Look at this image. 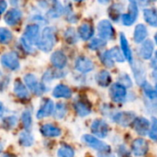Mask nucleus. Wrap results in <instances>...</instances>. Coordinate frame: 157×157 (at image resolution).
<instances>
[{"instance_id":"f257e3e1","label":"nucleus","mask_w":157,"mask_h":157,"mask_svg":"<svg viewBox=\"0 0 157 157\" xmlns=\"http://www.w3.org/2000/svg\"><path fill=\"white\" fill-rule=\"evenodd\" d=\"M56 43V32L54 27L47 26L45 27L36 42V46L39 50L48 53L53 50L55 44Z\"/></svg>"},{"instance_id":"f03ea898","label":"nucleus","mask_w":157,"mask_h":157,"mask_svg":"<svg viewBox=\"0 0 157 157\" xmlns=\"http://www.w3.org/2000/svg\"><path fill=\"white\" fill-rule=\"evenodd\" d=\"M24 83L28 90H30L33 94L37 96L43 95L46 92V87L44 86V83L40 82L35 75L33 74H26L24 76Z\"/></svg>"},{"instance_id":"7ed1b4c3","label":"nucleus","mask_w":157,"mask_h":157,"mask_svg":"<svg viewBox=\"0 0 157 157\" xmlns=\"http://www.w3.org/2000/svg\"><path fill=\"white\" fill-rule=\"evenodd\" d=\"M97 32L99 37L105 41L113 40L116 35V32L112 23L107 20H103L99 21L97 25Z\"/></svg>"},{"instance_id":"20e7f679","label":"nucleus","mask_w":157,"mask_h":157,"mask_svg":"<svg viewBox=\"0 0 157 157\" xmlns=\"http://www.w3.org/2000/svg\"><path fill=\"white\" fill-rule=\"evenodd\" d=\"M0 61H1V64L3 65V67H5L6 68L11 71L19 70L21 67L19 56L15 52H9V53L4 54L1 56Z\"/></svg>"},{"instance_id":"39448f33","label":"nucleus","mask_w":157,"mask_h":157,"mask_svg":"<svg viewBox=\"0 0 157 157\" xmlns=\"http://www.w3.org/2000/svg\"><path fill=\"white\" fill-rule=\"evenodd\" d=\"M109 95L113 102L121 104L124 103L127 99V90L126 87L120 84L119 82L112 84L109 90Z\"/></svg>"},{"instance_id":"423d86ee","label":"nucleus","mask_w":157,"mask_h":157,"mask_svg":"<svg viewBox=\"0 0 157 157\" xmlns=\"http://www.w3.org/2000/svg\"><path fill=\"white\" fill-rule=\"evenodd\" d=\"M82 140L91 148L98 151L99 152L101 151H111V148L109 145H107L106 143H105L104 141H102L101 140L89 135V134H85L82 136Z\"/></svg>"},{"instance_id":"0eeeda50","label":"nucleus","mask_w":157,"mask_h":157,"mask_svg":"<svg viewBox=\"0 0 157 157\" xmlns=\"http://www.w3.org/2000/svg\"><path fill=\"white\" fill-rule=\"evenodd\" d=\"M74 67L81 73H89L94 69V63L91 58L85 56H81L76 59Z\"/></svg>"},{"instance_id":"6e6552de","label":"nucleus","mask_w":157,"mask_h":157,"mask_svg":"<svg viewBox=\"0 0 157 157\" xmlns=\"http://www.w3.org/2000/svg\"><path fill=\"white\" fill-rule=\"evenodd\" d=\"M92 132L98 138H105L109 132L108 124L103 119H95L93 121L91 126Z\"/></svg>"},{"instance_id":"1a4fd4ad","label":"nucleus","mask_w":157,"mask_h":157,"mask_svg":"<svg viewBox=\"0 0 157 157\" xmlns=\"http://www.w3.org/2000/svg\"><path fill=\"white\" fill-rule=\"evenodd\" d=\"M74 110L77 113L78 116H80L82 117H86L91 114L92 111V105L88 102V100L84 98H78L74 102Z\"/></svg>"},{"instance_id":"9d476101","label":"nucleus","mask_w":157,"mask_h":157,"mask_svg":"<svg viewBox=\"0 0 157 157\" xmlns=\"http://www.w3.org/2000/svg\"><path fill=\"white\" fill-rule=\"evenodd\" d=\"M139 14V10H138V5L135 2H130L129 6H128V11L126 14L121 15V20H122V23L125 26H130L132 25L138 17Z\"/></svg>"},{"instance_id":"9b49d317","label":"nucleus","mask_w":157,"mask_h":157,"mask_svg":"<svg viewBox=\"0 0 157 157\" xmlns=\"http://www.w3.org/2000/svg\"><path fill=\"white\" fill-rule=\"evenodd\" d=\"M135 114L132 112H117L113 116V121H115L117 124L123 126V127H128L130 124H132L134 118H135Z\"/></svg>"},{"instance_id":"f8f14e48","label":"nucleus","mask_w":157,"mask_h":157,"mask_svg":"<svg viewBox=\"0 0 157 157\" xmlns=\"http://www.w3.org/2000/svg\"><path fill=\"white\" fill-rule=\"evenodd\" d=\"M50 62L56 68L61 70L66 67V66L67 64V58L62 51L56 50L51 55Z\"/></svg>"},{"instance_id":"ddd939ff","label":"nucleus","mask_w":157,"mask_h":157,"mask_svg":"<svg viewBox=\"0 0 157 157\" xmlns=\"http://www.w3.org/2000/svg\"><path fill=\"white\" fill-rule=\"evenodd\" d=\"M132 126L135 131L141 136L147 135L150 129V122L145 117H135L132 122Z\"/></svg>"},{"instance_id":"4468645a","label":"nucleus","mask_w":157,"mask_h":157,"mask_svg":"<svg viewBox=\"0 0 157 157\" xmlns=\"http://www.w3.org/2000/svg\"><path fill=\"white\" fill-rule=\"evenodd\" d=\"M148 149H149L148 142L142 138L136 139L132 141L131 150H132V152L134 153V155H136V156L145 155L148 151Z\"/></svg>"},{"instance_id":"2eb2a0df","label":"nucleus","mask_w":157,"mask_h":157,"mask_svg":"<svg viewBox=\"0 0 157 157\" xmlns=\"http://www.w3.org/2000/svg\"><path fill=\"white\" fill-rule=\"evenodd\" d=\"M22 19V12L19 9H11L5 14L4 21L10 26H14L20 23Z\"/></svg>"},{"instance_id":"dca6fc26","label":"nucleus","mask_w":157,"mask_h":157,"mask_svg":"<svg viewBox=\"0 0 157 157\" xmlns=\"http://www.w3.org/2000/svg\"><path fill=\"white\" fill-rule=\"evenodd\" d=\"M40 36V26L38 24H29L26 26L23 37L26 38L29 42L35 44Z\"/></svg>"},{"instance_id":"f3484780","label":"nucleus","mask_w":157,"mask_h":157,"mask_svg":"<svg viewBox=\"0 0 157 157\" xmlns=\"http://www.w3.org/2000/svg\"><path fill=\"white\" fill-rule=\"evenodd\" d=\"M54 103L51 99H44L39 108V110L36 113V117L39 119H42L44 117H49L53 114L54 111Z\"/></svg>"},{"instance_id":"a211bd4d","label":"nucleus","mask_w":157,"mask_h":157,"mask_svg":"<svg viewBox=\"0 0 157 157\" xmlns=\"http://www.w3.org/2000/svg\"><path fill=\"white\" fill-rule=\"evenodd\" d=\"M52 95L55 98H65V99H69L72 96V91L70 90V88L65 84H57L53 92H52Z\"/></svg>"},{"instance_id":"6ab92c4d","label":"nucleus","mask_w":157,"mask_h":157,"mask_svg":"<svg viewBox=\"0 0 157 157\" xmlns=\"http://www.w3.org/2000/svg\"><path fill=\"white\" fill-rule=\"evenodd\" d=\"M94 34V29L90 23H82L78 29V36L83 41H88L93 38Z\"/></svg>"},{"instance_id":"aec40b11","label":"nucleus","mask_w":157,"mask_h":157,"mask_svg":"<svg viewBox=\"0 0 157 157\" xmlns=\"http://www.w3.org/2000/svg\"><path fill=\"white\" fill-rule=\"evenodd\" d=\"M14 94H16V96L21 100H28L30 97V94H29V90L26 87L25 83H23L22 82H21L20 80H17L14 82Z\"/></svg>"},{"instance_id":"412c9836","label":"nucleus","mask_w":157,"mask_h":157,"mask_svg":"<svg viewBox=\"0 0 157 157\" xmlns=\"http://www.w3.org/2000/svg\"><path fill=\"white\" fill-rule=\"evenodd\" d=\"M40 131L44 137H58L61 134V129L53 124H44L41 127Z\"/></svg>"},{"instance_id":"4be33fe9","label":"nucleus","mask_w":157,"mask_h":157,"mask_svg":"<svg viewBox=\"0 0 157 157\" xmlns=\"http://www.w3.org/2000/svg\"><path fill=\"white\" fill-rule=\"evenodd\" d=\"M132 64V70L134 73V77H135V80L137 82V83H139L140 86L146 82V78H145V70L143 68V66L140 63H131Z\"/></svg>"},{"instance_id":"5701e85b","label":"nucleus","mask_w":157,"mask_h":157,"mask_svg":"<svg viewBox=\"0 0 157 157\" xmlns=\"http://www.w3.org/2000/svg\"><path fill=\"white\" fill-rule=\"evenodd\" d=\"M95 81H96V83L100 85L101 87H107L112 82V77L107 70L103 69L96 74Z\"/></svg>"},{"instance_id":"b1692460","label":"nucleus","mask_w":157,"mask_h":157,"mask_svg":"<svg viewBox=\"0 0 157 157\" xmlns=\"http://www.w3.org/2000/svg\"><path fill=\"white\" fill-rule=\"evenodd\" d=\"M153 43L151 40H144L140 48V55L143 59H150L153 54Z\"/></svg>"},{"instance_id":"393cba45","label":"nucleus","mask_w":157,"mask_h":157,"mask_svg":"<svg viewBox=\"0 0 157 157\" xmlns=\"http://www.w3.org/2000/svg\"><path fill=\"white\" fill-rule=\"evenodd\" d=\"M148 36V31L145 25L143 24H138L134 30V35L133 39L136 44H140L144 40H146Z\"/></svg>"},{"instance_id":"a878e982","label":"nucleus","mask_w":157,"mask_h":157,"mask_svg":"<svg viewBox=\"0 0 157 157\" xmlns=\"http://www.w3.org/2000/svg\"><path fill=\"white\" fill-rule=\"evenodd\" d=\"M120 46H121V51L125 56V58L131 63L133 61V56H132V53H131V49L128 45V42L125 36L124 33H120Z\"/></svg>"},{"instance_id":"bb28decb","label":"nucleus","mask_w":157,"mask_h":157,"mask_svg":"<svg viewBox=\"0 0 157 157\" xmlns=\"http://www.w3.org/2000/svg\"><path fill=\"white\" fill-rule=\"evenodd\" d=\"M144 21L152 27H157V11L155 10L146 9L143 10Z\"/></svg>"},{"instance_id":"cd10ccee","label":"nucleus","mask_w":157,"mask_h":157,"mask_svg":"<svg viewBox=\"0 0 157 157\" xmlns=\"http://www.w3.org/2000/svg\"><path fill=\"white\" fill-rule=\"evenodd\" d=\"M123 11V5L119 3L113 4L108 10V15L113 21H117Z\"/></svg>"},{"instance_id":"c85d7f7f","label":"nucleus","mask_w":157,"mask_h":157,"mask_svg":"<svg viewBox=\"0 0 157 157\" xmlns=\"http://www.w3.org/2000/svg\"><path fill=\"white\" fill-rule=\"evenodd\" d=\"M20 143L22 145V146H25V147H29V146H32L33 144V141H34V139L33 137V135L28 131V130H25V131H22L21 134H20Z\"/></svg>"},{"instance_id":"c756f323","label":"nucleus","mask_w":157,"mask_h":157,"mask_svg":"<svg viewBox=\"0 0 157 157\" xmlns=\"http://www.w3.org/2000/svg\"><path fill=\"white\" fill-rule=\"evenodd\" d=\"M13 39V34L10 30L7 28H0V44H8Z\"/></svg>"},{"instance_id":"7c9ffc66","label":"nucleus","mask_w":157,"mask_h":157,"mask_svg":"<svg viewBox=\"0 0 157 157\" xmlns=\"http://www.w3.org/2000/svg\"><path fill=\"white\" fill-rule=\"evenodd\" d=\"M67 105L64 103H58L56 105V107H54L53 114H54V117L56 119H62L67 115Z\"/></svg>"},{"instance_id":"2f4dec72","label":"nucleus","mask_w":157,"mask_h":157,"mask_svg":"<svg viewBox=\"0 0 157 157\" xmlns=\"http://www.w3.org/2000/svg\"><path fill=\"white\" fill-rule=\"evenodd\" d=\"M106 44V41L102 39V38H94L91 40V42L88 44V48L90 50L93 51H98L100 49H102L103 47H105Z\"/></svg>"},{"instance_id":"473e14b6","label":"nucleus","mask_w":157,"mask_h":157,"mask_svg":"<svg viewBox=\"0 0 157 157\" xmlns=\"http://www.w3.org/2000/svg\"><path fill=\"white\" fill-rule=\"evenodd\" d=\"M143 92L145 94V95L151 101H157V93L155 88H152L147 82H145L142 85H141Z\"/></svg>"},{"instance_id":"72a5a7b5","label":"nucleus","mask_w":157,"mask_h":157,"mask_svg":"<svg viewBox=\"0 0 157 157\" xmlns=\"http://www.w3.org/2000/svg\"><path fill=\"white\" fill-rule=\"evenodd\" d=\"M64 38H65L67 43L73 44H76L78 42V36L73 28H67L64 33Z\"/></svg>"},{"instance_id":"f704fd0d","label":"nucleus","mask_w":157,"mask_h":157,"mask_svg":"<svg viewBox=\"0 0 157 157\" xmlns=\"http://www.w3.org/2000/svg\"><path fill=\"white\" fill-rule=\"evenodd\" d=\"M17 123H18V118H17V117H15V116H10V117H7L3 118L1 127H2L4 129L10 130V129L13 128L17 125Z\"/></svg>"},{"instance_id":"c9c22d12","label":"nucleus","mask_w":157,"mask_h":157,"mask_svg":"<svg viewBox=\"0 0 157 157\" xmlns=\"http://www.w3.org/2000/svg\"><path fill=\"white\" fill-rule=\"evenodd\" d=\"M108 52H109V54H110V56H111V57L113 58L114 61L122 63L126 59L123 53H122V51L117 46H115V47L111 48L110 50H108Z\"/></svg>"},{"instance_id":"e433bc0d","label":"nucleus","mask_w":157,"mask_h":157,"mask_svg":"<svg viewBox=\"0 0 157 157\" xmlns=\"http://www.w3.org/2000/svg\"><path fill=\"white\" fill-rule=\"evenodd\" d=\"M63 12H64V8L61 6L59 2H57V0H56L54 2L52 9L48 11V15L49 17H52V18H58Z\"/></svg>"},{"instance_id":"4c0bfd02","label":"nucleus","mask_w":157,"mask_h":157,"mask_svg":"<svg viewBox=\"0 0 157 157\" xmlns=\"http://www.w3.org/2000/svg\"><path fill=\"white\" fill-rule=\"evenodd\" d=\"M74 155H75L74 150L68 145H63L57 150L58 157H74Z\"/></svg>"},{"instance_id":"58836bf2","label":"nucleus","mask_w":157,"mask_h":157,"mask_svg":"<svg viewBox=\"0 0 157 157\" xmlns=\"http://www.w3.org/2000/svg\"><path fill=\"white\" fill-rule=\"evenodd\" d=\"M100 60L103 63V65L105 67H108V68H111V67H114L115 62H114L113 58L111 57V56H110L108 51H105V52H104V53H102L100 55Z\"/></svg>"},{"instance_id":"ea45409f","label":"nucleus","mask_w":157,"mask_h":157,"mask_svg":"<svg viewBox=\"0 0 157 157\" xmlns=\"http://www.w3.org/2000/svg\"><path fill=\"white\" fill-rule=\"evenodd\" d=\"M21 122L26 130H29L32 127L33 119H32V114L29 110H25L21 115Z\"/></svg>"},{"instance_id":"a19ab883","label":"nucleus","mask_w":157,"mask_h":157,"mask_svg":"<svg viewBox=\"0 0 157 157\" xmlns=\"http://www.w3.org/2000/svg\"><path fill=\"white\" fill-rule=\"evenodd\" d=\"M60 77H62V76H60L59 73H56V71L48 69L46 72H44V74L43 76V83H49L50 82L55 80V78H57Z\"/></svg>"},{"instance_id":"79ce46f5","label":"nucleus","mask_w":157,"mask_h":157,"mask_svg":"<svg viewBox=\"0 0 157 157\" xmlns=\"http://www.w3.org/2000/svg\"><path fill=\"white\" fill-rule=\"evenodd\" d=\"M148 134L152 140L157 141V118L154 117H151V128L149 129Z\"/></svg>"},{"instance_id":"37998d69","label":"nucleus","mask_w":157,"mask_h":157,"mask_svg":"<svg viewBox=\"0 0 157 157\" xmlns=\"http://www.w3.org/2000/svg\"><path fill=\"white\" fill-rule=\"evenodd\" d=\"M118 82L120 84H122L123 86H125L126 88L131 87L132 86V82L131 78H129V76L126 73L120 74V76L118 77Z\"/></svg>"},{"instance_id":"c03bdc74","label":"nucleus","mask_w":157,"mask_h":157,"mask_svg":"<svg viewBox=\"0 0 157 157\" xmlns=\"http://www.w3.org/2000/svg\"><path fill=\"white\" fill-rule=\"evenodd\" d=\"M21 44L22 46V48L28 53V54H32L34 53V48H33V44H32L31 42H29L26 38H24L23 36L21 38Z\"/></svg>"},{"instance_id":"a18cd8bd","label":"nucleus","mask_w":157,"mask_h":157,"mask_svg":"<svg viewBox=\"0 0 157 157\" xmlns=\"http://www.w3.org/2000/svg\"><path fill=\"white\" fill-rule=\"evenodd\" d=\"M10 83V78L0 71V91L5 89Z\"/></svg>"},{"instance_id":"49530a36","label":"nucleus","mask_w":157,"mask_h":157,"mask_svg":"<svg viewBox=\"0 0 157 157\" xmlns=\"http://www.w3.org/2000/svg\"><path fill=\"white\" fill-rule=\"evenodd\" d=\"M117 152H118V157H131L130 151L124 145H120L118 147Z\"/></svg>"},{"instance_id":"de8ad7c7","label":"nucleus","mask_w":157,"mask_h":157,"mask_svg":"<svg viewBox=\"0 0 157 157\" xmlns=\"http://www.w3.org/2000/svg\"><path fill=\"white\" fill-rule=\"evenodd\" d=\"M8 8V3L6 0H0V15L3 14Z\"/></svg>"},{"instance_id":"09e8293b","label":"nucleus","mask_w":157,"mask_h":157,"mask_svg":"<svg viewBox=\"0 0 157 157\" xmlns=\"http://www.w3.org/2000/svg\"><path fill=\"white\" fill-rule=\"evenodd\" d=\"M151 68L157 70V52H155V54L151 61Z\"/></svg>"},{"instance_id":"8fccbe9b","label":"nucleus","mask_w":157,"mask_h":157,"mask_svg":"<svg viewBox=\"0 0 157 157\" xmlns=\"http://www.w3.org/2000/svg\"><path fill=\"white\" fill-rule=\"evenodd\" d=\"M4 112H5V107H4V105L0 102V119L2 118L3 115H4Z\"/></svg>"},{"instance_id":"3c124183","label":"nucleus","mask_w":157,"mask_h":157,"mask_svg":"<svg viewBox=\"0 0 157 157\" xmlns=\"http://www.w3.org/2000/svg\"><path fill=\"white\" fill-rule=\"evenodd\" d=\"M2 157H16L14 154H12V153H10V152H8V153H4L3 155H2Z\"/></svg>"},{"instance_id":"603ef678","label":"nucleus","mask_w":157,"mask_h":157,"mask_svg":"<svg viewBox=\"0 0 157 157\" xmlns=\"http://www.w3.org/2000/svg\"><path fill=\"white\" fill-rule=\"evenodd\" d=\"M97 1H98L99 3H101V4H106V3H108L109 1H111V0H97Z\"/></svg>"},{"instance_id":"864d4df0","label":"nucleus","mask_w":157,"mask_h":157,"mask_svg":"<svg viewBox=\"0 0 157 157\" xmlns=\"http://www.w3.org/2000/svg\"><path fill=\"white\" fill-rule=\"evenodd\" d=\"M153 78H154L155 82H156V84H157V72H154V73H153Z\"/></svg>"},{"instance_id":"5fc2aeb1","label":"nucleus","mask_w":157,"mask_h":157,"mask_svg":"<svg viewBox=\"0 0 157 157\" xmlns=\"http://www.w3.org/2000/svg\"><path fill=\"white\" fill-rule=\"evenodd\" d=\"M2 151H3V144L2 142H0V153L2 152Z\"/></svg>"},{"instance_id":"6e6d98bb","label":"nucleus","mask_w":157,"mask_h":157,"mask_svg":"<svg viewBox=\"0 0 157 157\" xmlns=\"http://www.w3.org/2000/svg\"><path fill=\"white\" fill-rule=\"evenodd\" d=\"M154 40H155V43H156V44H157V33H156L155 35H154Z\"/></svg>"},{"instance_id":"4d7b16f0","label":"nucleus","mask_w":157,"mask_h":157,"mask_svg":"<svg viewBox=\"0 0 157 157\" xmlns=\"http://www.w3.org/2000/svg\"><path fill=\"white\" fill-rule=\"evenodd\" d=\"M73 1H75V2H82V1H84V0H73Z\"/></svg>"},{"instance_id":"13d9d810","label":"nucleus","mask_w":157,"mask_h":157,"mask_svg":"<svg viewBox=\"0 0 157 157\" xmlns=\"http://www.w3.org/2000/svg\"><path fill=\"white\" fill-rule=\"evenodd\" d=\"M149 1H155V0H149Z\"/></svg>"}]
</instances>
